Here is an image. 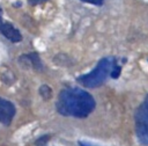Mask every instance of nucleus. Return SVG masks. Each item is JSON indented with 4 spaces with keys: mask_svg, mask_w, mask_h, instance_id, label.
Listing matches in <instances>:
<instances>
[{
    "mask_svg": "<svg viewBox=\"0 0 148 146\" xmlns=\"http://www.w3.org/2000/svg\"><path fill=\"white\" fill-rule=\"evenodd\" d=\"M114 65H112V61L109 58H104L99 60V63L96 65V67L89 72L88 74H83L77 78V81L88 88H95L99 85H102L109 74H111V71Z\"/></svg>",
    "mask_w": 148,
    "mask_h": 146,
    "instance_id": "2",
    "label": "nucleus"
},
{
    "mask_svg": "<svg viewBox=\"0 0 148 146\" xmlns=\"http://www.w3.org/2000/svg\"><path fill=\"white\" fill-rule=\"evenodd\" d=\"M1 14H2V10H1V8H0V24L2 23V22H1V20H2V15H1Z\"/></svg>",
    "mask_w": 148,
    "mask_h": 146,
    "instance_id": "12",
    "label": "nucleus"
},
{
    "mask_svg": "<svg viewBox=\"0 0 148 146\" xmlns=\"http://www.w3.org/2000/svg\"><path fill=\"white\" fill-rule=\"evenodd\" d=\"M95 109L94 97L80 88H67L60 92L57 101V110L64 116L76 118L87 117Z\"/></svg>",
    "mask_w": 148,
    "mask_h": 146,
    "instance_id": "1",
    "label": "nucleus"
},
{
    "mask_svg": "<svg viewBox=\"0 0 148 146\" xmlns=\"http://www.w3.org/2000/svg\"><path fill=\"white\" fill-rule=\"evenodd\" d=\"M84 2H88V3H92V5H96V6H99L103 3V0H82Z\"/></svg>",
    "mask_w": 148,
    "mask_h": 146,
    "instance_id": "9",
    "label": "nucleus"
},
{
    "mask_svg": "<svg viewBox=\"0 0 148 146\" xmlns=\"http://www.w3.org/2000/svg\"><path fill=\"white\" fill-rule=\"evenodd\" d=\"M15 107L8 100L0 97V123L5 125H9L15 116Z\"/></svg>",
    "mask_w": 148,
    "mask_h": 146,
    "instance_id": "4",
    "label": "nucleus"
},
{
    "mask_svg": "<svg viewBox=\"0 0 148 146\" xmlns=\"http://www.w3.org/2000/svg\"><path fill=\"white\" fill-rule=\"evenodd\" d=\"M119 74H120V67L119 66H113V68H112V71H111V76L113 78V79H116V78H118L119 76Z\"/></svg>",
    "mask_w": 148,
    "mask_h": 146,
    "instance_id": "8",
    "label": "nucleus"
},
{
    "mask_svg": "<svg viewBox=\"0 0 148 146\" xmlns=\"http://www.w3.org/2000/svg\"><path fill=\"white\" fill-rule=\"evenodd\" d=\"M0 32L7 38V39H9L10 42H13V43H18V42H21L22 41V35H21V32L17 30V29H15L10 23H8V22H2L1 24H0Z\"/></svg>",
    "mask_w": 148,
    "mask_h": 146,
    "instance_id": "5",
    "label": "nucleus"
},
{
    "mask_svg": "<svg viewBox=\"0 0 148 146\" xmlns=\"http://www.w3.org/2000/svg\"><path fill=\"white\" fill-rule=\"evenodd\" d=\"M79 144H80V146H97V145H94V144H90L87 141H80Z\"/></svg>",
    "mask_w": 148,
    "mask_h": 146,
    "instance_id": "11",
    "label": "nucleus"
},
{
    "mask_svg": "<svg viewBox=\"0 0 148 146\" xmlns=\"http://www.w3.org/2000/svg\"><path fill=\"white\" fill-rule=\"evenodd\" d=\"M31 5H38V3H42V2H44V1H46V0H28Z\"/></svg>",
    "mask_w": 148,
    "mask_h": 146,
    "instance_id": "10",
    "label": "nucleus"
},
{
    "mask_svg": "<svg viewBox=\"0 0 148 146\" xmlns=\"http://www.w3.org/2000/svg\"><path fill=\"white\" fill-rule=\"evenodd\" d=\"M39 93L45 100H49L52 96V92H51V88L49 86H42L39 89Z\"/></svg>",
    "mask_w": 148,
    "mask_h": 146,
    "instance_id": "7",
    "label": "nucleus"
},
{
    "mask_svg": "<svg viewBox=\"0 0 148 146\" xmlns=\"http://www.w3.org/2000/svg\"><path fill=\"white\" fill-rule=\"evenodd\" d=\"M20 60H21L22 63L25 61L27 66H32L35 70H42V68H43V65H42L40 59H39V57H38L37 53L23 54V56L20 58Z\"/></svg>",
    "mask_w": 148,
    "mask_h": 146,
    "instance_id": "6",
    "label": "nucleus"
},
{
    "mask_svg": "<svg viewBox=\"0 0 148 146\" xmlns=\"http://www.w3.org/2000/svg\"><path fill=\"white\" fill-rule=\"evenodd\" d=\"M135 131L140 143L148 146V96L136 110Z\"/></svg>",
    "mask_w": 148,
    "mask_h": 146,
    "instance_id": "3",
    "label": "nucleus"
}]
</instances>
